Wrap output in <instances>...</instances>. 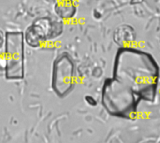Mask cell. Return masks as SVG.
I'll use <instances>...</instances> for the list:
<instances>
[{
    "label": "cell",
    "mask_w": 160,
    "mask_h": 143,
    "mask_svg": "<svg viewBox=\"0 0 160 143\" xmlns=\"http://www.w3.org/2000/svg\"><path fill=\"white\" fill-rule=\"evenodd\" d=\"M114 76L129 87L140 99H155L159 77L158 68L143 55L123 56L116 65Z\"/></svg>",
    "instance_id": "cell-1"
},
{
    "label": "cell",
    "mask_w": 160,
    "mask_h": 143,
    "mask_svg": "<svg viewBox=\"0 0 160 143\" xmlns=\"http://www.w3.org/2000/svg\"><path fill=\"white\" fill-rule=\"evenodd\" d=\"M138 96L117 79L108 80L103 87L102 103L112 116L130 119L135 116L139 104Z\"/></svg>",
    "instance_id": "cell-2"
},
{
    "label": "cell",
    "mask_w": 160,
    "mask_h": 143,
    "mask_svg": "<svg viewBox=\"0 0 160 143\" xmlns=\"http://www.w3.org/2000/svg\"><path fill=\"white\" fill-rule=\"evenodd\" d=\"M24 34L9 31L5 36V75L8 80L24 77Z\"/></svg>",
    "instance_id": "cell-3"
},
{
    "label": "cell",
    "mask_w": 160,
    "mask_h": 143,
    "mask_svg": "<svg viewBox=\"0 0 160 143\" xmlns=\"http://www.w3.org/2000/svg\"><path fill=\"white\" fill-rule=\"evenodd\" d=\"M62 30L61 21L52 17H42L27 27L24 33V41L30 47L38 48L43 42L58 37Z\"/></svg>",
    "instance_id": "cell-4"
},
{
    "label": "cell",
    "mask_w": 160,
    "mask_h": 143,
    "mask_svg": "<svg viewBox=\"0 0 160 143\" xmlns=\"http://www.w3.org/2000/svg\"><path fill=\"white\" fill-rule=\"evenodd\" d=\"M74 67L68 54H61L56 58L52 68V86L55 94L65 96L73 88Z\"/></svg>",
    "instance_id": "cell-5"
},
{
    "label": "cell",
    "mask_w": 160,
    "mask_h": 143,
    "mask_svg": "<svg viewBox=\"0 0 160 143\" xmlns=\"http://www.w3.org/2000/svg\"><path fill=\"white\" fill-rule=\"evenodd\" d=\"M54 9L57 16L62 19H69L75 14V6L71 0H58Z\"/></svg>",
    "instance_id": "cell-6"
},
{
    "label": "cell",
    "mask_w": 160,
    "mask_h": 143,
    "mask_svg": "<svg viewBox=\"0 0 160 143\" xmlns=\"http://www.w3.org/2000/svg\"><path fill=\"white\" fill-rule=\"evenodd\" d=\"M4 44H5V36H4L3 32L0 30V49L3 47Z\"/></svg>",
    "instance_id": "cell-7"
},
{
    "label": "cell",
    "mask_w": 160,
    "mask_h": 143,
    "mask_svg": "<svg viewBox=\"0 0 160 143\" xmlns=\"http://www.w3.org/2000/svg\"><path fill=\"white\" fill-rule=\"evenodd\" d=\"M47 2H55V1H58V0H46Z\"/></svg>",
    "instance_id": "cell-8"
}]
</instances>
